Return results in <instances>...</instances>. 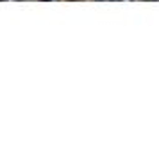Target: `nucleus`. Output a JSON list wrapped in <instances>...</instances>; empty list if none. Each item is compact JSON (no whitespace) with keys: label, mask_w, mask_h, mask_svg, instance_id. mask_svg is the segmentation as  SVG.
<instances>
[{"label":"nucleus","mask_w":159,"mask_h":154,"mask_svg":"<svg viewBox=\"0 0 159 154\" xmlns=\"http://www.w3.org/2000/svg\"><path fill=\"white\" fill-rule=\"evenodd\" d=\"M98 2H125V0H98Z\"/></svg>","instance_id":"nucleus-1"}]
</instances>
